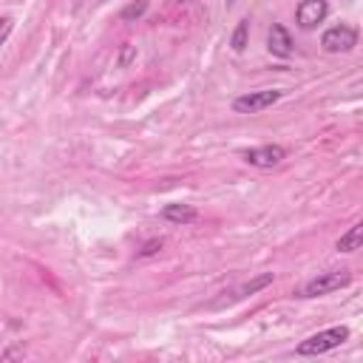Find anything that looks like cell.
Returning <instances> with one entry per match:
<instances>
[{
	"mask_svg": "<svg viewBox=\"0 0 363 363\" xmlns=\"http://www.w3.org/2000/svg\"><path fill=\"white\" fill-rule=\"evenodd\" d=\"M343 340H349V326H329L318 335H309L306 340H301L295 346V354L301 357H309V354H323V352H332L337 349Z\"/></svg>",
	"mask_w": 363,
	"mask_h": 363,
	"instance_id": "1",
	"label": "cell"
},
{
	"mask_svg": "<svg viewBox=\"0 0 363 363\" xmlns=\"http://www.w3.org/2000/svg\"><path fill=\"white\" fill-rule=\"evenodd\" d=\"M349 281H352V275H349L346 269H335V272H320L318 278H312V281H306V284H303L301 295H303V298H318V295H329V292H335V289L346 286Z\"/></svg>",
	"mask_w": 363,
	"mask_h": 363,
	"instance_id": "2",
	"label": "cell"
},
{
	"mask_svg": "<svg viewBox=\"0 0 363 363\" xmlns=\"http://www.w3.org/2000/svg\"><path fill=\"white\" fill-rule=\"evenodd\" d=\"M320 45L326 54H340V51H352L357 45V28L354 26H332L323 31Z\"/></svg>",
	"mask_w": 363,
	"mask_h": 363,
	"instance_id": "3",
	"label": "cell"
},
{
	"mask_svg": "<svg viewBox=\"0 0 363 363\" xmlns=\"http://www.w3.org/2000/svg\"><path fill=\"white\" fill-rule=\"evenodd\" d=\"M281 99V91H252V94H244L233 102V111L235 113H258L269 105H275Z\"/></svg>",
	"mask_w": 363,
	"mask_h": 363,
	"instance_id": "4",
	"label": "cell"
},
{
	"mask_svg": "<svg viewBox=\"0 0 363 363\" xmlns=\"http://www.w3.org/2000/svg\"><path fill=\"white\" fill-rule=\"evenodd\" d=\"M241 156H244V162L252 164V167H275V164H281V162L286 159V150H284L281 145H258V147L244 150Z\"/></svg>",
	"mask_w": 363,
	"mask_h": 363,
	"instance_id": "5",
	"label": "cell"
},
{
	"mask_svg": "<svg viewBox=\"0 0 363 363\" xmlns=\"http://www.w3.org/2000/svg\"><path fill=\"white\" fill-rule=\"evenodd\" d=\"M329 14V3L326 0H301L298 11H295V20L303 31L315 28L318 23H323V17Z\"/></svg>",
	"mask_w": 363,
	"mask_h": 363,
	"instance_id": "6",
	"label": "cell"
},
{
	"mask_svg": "<svg viewBox=\"0 0 363 363\" xmlns=\"http://www.w3.org/2000/svg\"><path fill=\"white\" fill-rule=\"evenodd\" d=\"M267 48H269V54H275L281 60H286L292 54V37L281 23H272V28L267 34Z\"/></svg>",
	"mask_w": 363,
	"mask_h": 363,
	"instance_id": "7",
	"label": "cell"
},
{
	"mask_svg": "<svg viewBox=\"0 0 363 363\" xmlns=\"http://www.w3.org/2000/svg\"><path fill=\"white\" fill-rule=\"evenodd\" d=\"M196 207L193 204H167L164 210H162V218L164 221H173V224H190V221H196Z\"/></svg>",
	"mask_w": 363,
	"mask_h": 363,
	"instance_id": "8",
	"label": "cell"
},
{
	"mask_svg": "<svg viewBox=\"0 0 363 363\" xmlns=\"http://www.w3.org/2000/svg\"><path fill=\"white\" fill-rule=\"evenodd\" d=\"M360 244H363V224H352V227L337 238L335 250H337V252H354V250H360Z\"/></svg>",
	"mask_w": 363,
	"mask_h": 363,
	"instance_id": "9",
	"label": "cell"
},
{
	"mask_svg": "<svg viewBox=\"0 0 363 363\" xmlns=\"http://www.w3.org/2000/svg\"><path fill=\"white\" fill-rule=\"evenodd\" d=\"M247 37H250V20H238V26H235V31L230 37L233 51H244L247 48Z\"/></svg>",
	"mask_w": 363,
	"mask_h": 363,
	"instance_id": "10",
	"label": "cell"
},
{
	"mask_svg": "<svg viewBox=\"0 0 363 363\" xmlns=\"http://www.w3.org/2000/svg\"><path fill=\"white\" fill-rule=\"evenodd\" d=\"M272 272H264V275H258L255 281H250V284H244L241 289H238V295L235 298H244V295H252V292H258V289H264V286H269L272 284Z\"/></svg>",
	"mask_w": 363,
	"mask_h": 363,
	"instance_id": "11",
	"label": "cell"
},
{
	"mask_svg": "<svg viewBox=\"0 0 363 363\" xmlns=\"http://www.w3.org/2000/svg\"><path fill=\"white\" fill-rule=\"evenodd\" d=\"M11 28H14V17L0 14V48H3V45H6V40L11 37Z\"/></svg>",
	"mask_w": 363,
	"mask_h": 363,
	"instance_id": "12",
	"label": "cell"
},
{
	"mask_svg": "<svg viewBox=\"0 0 363 363\" xmlns=\"http://www.w3.org/2000/svg\"><path fill=\"white\" fill-rule=\"evenodd\" d=\"M147 9V0H139V3H130L125 11H122V20H133V17H142Z\"/></svg>",
	"mask_w": 363,
	"mask_h": 363,
	"instance_id": "13",
	"label": "cell"
},
{
	"mask_svg": "<svg viewBox=\"0 0 363 363\" xmlns=\"http://www.w3.org/2000/svg\"><path fill=\"white\" fill-rule=\"evenodd\" d=\"M133 57H136V45H125V48H122V54H119V65H122V68H128V62H130Z\"/></svg>",
	"mask_w": 363,
	"mask_h": 363,
	"instance_id": "14",
	"label": "cell"
},
{
	"mask_svg": "<svg viewBox=\"0 0 363 363\" xmlns=\"http://www.w3.org/2000/svg\"><path fill=\"white\" fill-rule=\"evenodd\" d=\"M156 250H162V238H153V241H147V244L139 250V255H153Z\"/></svg>",
	"mask_w": 363,
	"mask_h": 363,
	"instance_id": "15",
	"label": "cell"
},
{
	"mask_svg": "<svg viewBox=\"0 0 363 363\" xmlns=\"http://www.w3.org/2000/svg\"><path fill=\"white\" fill-rule=\"evenodd\" d=\"M235 6V0H227V9H233Z\"/></svg>",
	"mask_w": 363,
	"mask_h": 363,
	"instance_id": "16",
	"label": "cell"
},
{
	"mask_svg": "<svg viewBox=\"0 0 363 363\" xmlns=\"http://www.w3.org/2000/svg\"><path fill=\"white\" fill-rule=\"evenodd\" d=\"M182 3H196V0H182Z\"/></svg>",
	"mask_w": 363,
	"mask_h": 363,
	"instance_id": "17",
	"label": "cell"
}]
</instances>
